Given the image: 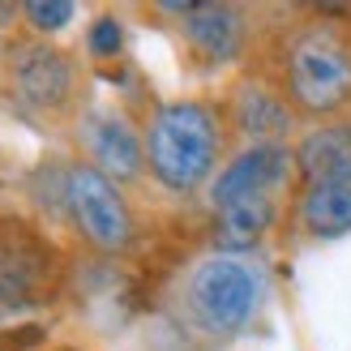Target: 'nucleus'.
Returning a JSON list of instances; mask_svg holds the SVG:
<instances>
[{
  "label": "nucleus",
  "mask_w": 351,
  "mask_h": 351,
  "mask_svg": "<svg viewBox=\"0 0 351 351\" xmlns=\"http://www.w3.org/2000/svg\"><path fill=\"white\" fill-rule=\"evenodd\" d=\"M266 300V274L249 257L210 253L184 274L180 283V313L202 339L227 343L249 330Z\"/></svg>",
  "instance_id": "obj_3"
},
{
  "label": "nucleus",
  "mask_w": 351,
  "mask_h": 351,
  "mask_svg": "<svg viewBox=\"0 0 351 351\" xmlns=\"http://www.w3.org/2000/svg\"><path fill=\"white\" fill-rule=\"evenodd\" d=\"M64 215L73 219L82 240L99 253H125L137 227H133V210L125 202L116 180H108L95 163H64Z\"/></svg>",
  "instance_id": "obj_5"
},
{
  "label": "nucleus",
  "mask_w": 351,
  "mask_h": 351,
  "mask_svg": "<svg viewBox=\"0 0 351 351\" xmlns=\"http://www.w3.org/2000/svg\"><path fill=\"white\" fill-rule=\"evenodd\" d=\"M291 180H295L291 146H240L210 180V210L240 197H261V193H287Z\"/></svg>",
  "instance_id": "obj_8"
},
{
  "label": "nucleus",
  "mask_w": 351,
  "mask_h": 351,
  "mask_svg": "<svg viewBox=\"0 0 351 351\" xmlns=\"http://www.w3.org/2000/svg\"><path fill=\"white\" fill-rule=\"evenodd\" d=\"M339 17H351V9H313V17L287 26L274 51V73H266L283 90L295 120L308 125L351 116V26Z\"/></svg>",
  "instance_id": "obj_1"
},
{
  "label": "nucleus",
  "mask_w": 351,
  "mask_h": 351,
  "mask_svg": "<svg viewBox=\"0 0 351 351\" xmlns=\"http://www.w3.org/2000/svg\"><path fill=\"white\" fill-rule=\"evenodd\" d=\"M17 9H22V22L30 26L34 39H51V34H60L77 17L73 0H26V5H17Z\"/></svg>",
  "instance_id": "obj_14"
},
{
  "label": "nucleus",
  "mask_w": 351,
  "mask_h": 351,
  "mask_svg": "<svg viewBox=\"0 0 351 351\" xmlns=\"http://www.w3.org/2000/svg\"><path fill=\"white\" fill-rule=\"evenodd\" d=\"M291 154H295V180L351 171V116L330 120V125H313L291 142Z\"/></svg>",
  "instance_id": "obj_13"
},
{
  "label": "nucleus",
  "mask_w": 351,
  "mask_h": 351,
  "mask_svg": "<svg viewBox=\"0 0 351 351\" xmlns=\"http://www.w3.org/2000/svg\"><path fill=\"white\" fill-rule=\"evenodd\" d=\"M86 51H90L95 60H116L120 51H125V26H120L116 13H99L90 30H86Z\"/></svg>",
  "instance_id": "obj_15"
},
{
  "label": "nucleus",
  "mask_w": 351,
  "mask_h": 351,
  "mask_svg": "<svg viewBox=\"0 0 351 351\" xmlns=\"http://www.w3.org/2000/svg\"><path fill=\"white\" fill-rule=\"evenodd\" d=\"M56 283V249L34 223L0 215V317L34 308Z\"/></svg>",
  "instance_id": "obj_6"
},
{
  "label": "nucleus",
  "mask_w": 351,
  "mask_h": 351,
  "mask_svg": "<svg viewBox=\"0 0 351 351\" xmlns=\"http://www.w3.org/2000/svg\"><path fill=\"white\" fill-rule=\"evenodd\" d=\"M77 60L51 39H9L0 47V95L17 116L56 125L77 108Z\"/></svg>",
  "instance_id": "obj_4"
},
{
  "label": "nucleus",
  "mask_w": 351,
  "mask_h": 351,
  "mask_svg": "<svg viewBox=\"0 0 351 351\" xmlns=\"http://www.w3.org/2000/svg\"><path fill=\"white\" fill-rule=\"evenodd\" d=\"M47 330L43 326H13V330H0V351H26L34 343H43Z\"/></svg>",
  "instance_id": "obj_16"
},
{
  "label": "nucleus",
  "mask_w": 351,
  "mask_h": 351,
  "mask_svg": "<svg viewBox=\"0 0 351 351\" xmlns=\"http://www.w3.org/2000/svg\"><path fill=\"white\" fill-rule=\"evenodd\" d=\"M142 146L146 171L159 180V189L189 197L215 180L223 167L227 116H219L202 99H167L146 116Z\"/></svg>",
  "instance_id": "obj_2"
},
{
  "label": "nucleus",
  "mask_w": 351,
  "mask_h": 351,
  "mask_svg": "<svg viewBox=\"0 0 351 351\" xmlns=\"http://www.w3.org/2000/svg\"><path fill=\"white\" fill-rule=\"evenodd\" d=\"M249 13L223 0H189L180 34L202 64H236L249 51Z\"/></svg>",
  "instance_id": "obj_10"
},
{
  "label": "nucleus",
  "mask_w": 351,
  "mask_h": 351,
  "mask_svg": "<svg viewBox=\"0 0 351 351\" xmlns=\"http://www.w3.org/2000/svg\"><path fill=\"white\" fill-rule=\"evenodd\" d=\"M77 129H82V146H86V163H95L108 180L129 184L146 171L142 129H137L125 112H116V108L86 112Z\"/></svg>",
  "instance_id": "obj_9"
},
{
  "label": "nucleus",
  "mask_w": 351,
  "mask_h": 351,
  "mask_svg": "<svg viewBox=\"0 0 351 351\" xmlns=\"http://www.w3.org/2000/svg\"><path fill=\"white\" fill-rule=\"evenodd\" d=\"M283 215V193H261V197H240L215 210V253L244 257L274 232Z\"/></svg>",
  "instance_id": "obj_12"
},
{
  "label": "nucleus",
  "mask_w": 351,
  "mask_h": 351,
  "mask_svg": "<svg viewBox=\"0 0 351 351\" xmlns=\"http://www.w3.org/2000/svg\"><path fill=\"white\" fill-rule=\"evenodd\" d=\"M291 223H295V232L304 240H313V244L347 236L351 232V171L317 176V180L295 184Z\"/></svg>",
  "instance_id": "obj_11"
},
{
  "label": "nucleus",
  "mask_w": 351,
  "mask_h": 351,
  "mask_svg": "<svg viewBox=\"0 0 351 351\" xmlns=\"http://www.w3.org/2000/svg\"><path fill=\"white\" fill-rule=\"evenodd\" d=\"M295 125L300 120L266 73H244L227 95V133L244 146H291Z\"/></svg>",
  "instance_id": "obj_7"
}]
</instances>
